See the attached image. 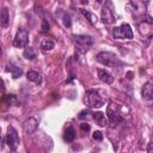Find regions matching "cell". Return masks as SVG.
<instances>
[{
	"label": "cell",
	"instance_id": "obj_25",
	"mask_svg": "<svg viewBox=\"0 0 153 153\" xmlns=\"http://www.w3.org/2000/svg\"><path fill=\"white\" fill-rule=\"evenodd\" d=\"M6 99H7L8 104H12V102H13V103H17V99H16V97H14L13 94H10V96H7V97H6Z\"/></svg>",
	"mask_w": 153,
	"mask_h": 153
},
{
	"label": "cell",
	"instance_id": "obj_5",
	"mask_svg": "<svg viewBox=\"0 0 153 153\" xmlns=\"http://www.w3.org/2000/svg\"><path fill=\"white\" fill-rule=\"evenodd\" d=\"M73 38H74L76 47L81 51H87L88 48L93 44V38L91 36H87V35H74Z\"/></svg>",
	"mask_w": 153,
	"mask_h": 153
},
{
	"label": "cell",
	"instance_id": "obj_28",
	"mask_svg": "<svg viewBox=\"0 0 153 153\" xmlns=\"http://www.w3.org/2000/svg\"><path fill=\"white\" fill-rule=\"evenodd\" d=\"M2 147H4V139L1 136V129H0V149H2Z\"/></svg>",
	"mask_w": 153,
	"mask_h": 153
},
{
	"label": "cell",
	"instance_id": "obj_15",
	"mask_svg": "<svg viewBox=\"0 0 153 153\" xmlns=\"http://www.w3.org/2000/svg\"><path fill=\"white\" fill-rule=\"evenodd\" d=\"M75 136H76V134H75V130L73 127H68L63 134V139L67 142H73L75 140Z\"/></svg>",
	"mask_w": 153,
	"mask_h": 153
},
{
	"label": "cell",
	"instance_id": "obj_16",
	"mask_svg": "<svg viewBox=\"0 0 153 153\" xmlns=\"http://www.w3.org/2000/svg\"><path fill=\"white\" fill-rule=\"evenodd\" d=\"M6 72H11L12 73V78L13 79H17V78H19L22 74H23V71L19 68V67H17V66H13V65H8L7 67H6V69H5Z\"/></svg>",
	"mask_w": 153,
	"mask_h": 153
},
{
	"label": "cell",
	"instance_id": "obj_22",
	"mask_svg": "<svg viewBox=\"0 0 153 153\" xmlns=\"http://www.w3.org/2000/svg\"><path fill=\"white\" fill-rule=\"evenodd\" d=\"M48 30H49V24L45 19H43V22H42V32H47Z\"/></svg>",
	"mask_w": 153,
	"mask_h": 153
},
{
	"label": "cell",
	"instance_id": "obj_24",
	"mask_svg": "<svg viewBox=\"0 0 153 153\" xmlns=\"http://www.w3.org/2000/svg\"><path fill=\"white\" fill-rule=\"evenodd\" d=\"M91 111L88 110V109H86V110H82L80 114H79V118H85V117H87V115L90 114Z\"/></svg>",
	"mask_w": 153,
	"mask_h": 153
},
{
	"label": "cell",
	"instance_id": "obj_11",
	"mask_svg": "<svg viewBox=\"0 0 153 153\" xmlns=\"http://www.w3.org/2000/svg\"><path fill=\"white\" fill-rule=\"evenodd\" d=\"M97 74H98L99 80H102L103 82H105V84H112L114 76L108 71H105V69H98L97 71Z\"/></svg>",
	"mask_w": 153,
	"mask_h": 153
},
{
	"label": "cell",
	"instance_id": "obj_1",
	"mask_svg": "<svg viewBox=\"0 0 153 153\" xmlns=\"http://www.w3.org/2000/svg\"><path fill=\"white\" fill-rule=\"evenodd\" d=\"M96 59L102 65L108 66V67H112V68H115L117 65L121 63L120 60H118V57L115 54L109 53V51H100V53H98L97 56H96Z\"/></svg>",
	"mask_w": 153,
	"mask_h": 153
},
{
	"label": "cell",
	"instance_id": "obj_21",
	"mask_svg": "<svg viewBox=\"0 0 153 153\" xmlns=\"http://www.w3.org/2000/svg\"><path fill=\"white\" fill-rule=\"evenodd\" d=\"M92 137H93L94 140H97V141H102V140H103V134H102V131L96 130V131H93Z\"/></svg>",
	"mask_w": 153,
	"mask_h": 153
},
{
	"label": "cell",
	"instance_id": "obj_3",
	"mask_svg": "<svg viewBox=\"0 0 153 153\" xmlns=\"http://www.w3.org/2000/svg\"><path fill=\"white\" fill-rule=\"evenodd\" d=\"M106 115L112 124H118L123 121L122 115L120 112V106L114 102H109V105L106 108Z\"/></svg>",
	"mask_w": 153,
	"mask_h": 153
},
{
	"label": "cell",
	"instance_id": "obj_18",
	"mask_svg": "<svg viewBox=\"0 0 153 153\" xmlns=\"http://www.w3.org/2000/svg\"><path fill=\"white\" fill-rule=\"evenodd\" d=\"M23 55H24V57L27 59V60H33V59L36 57V51H35L33 48H31V47H25Z\"/></svg>",
	"mask_w": 153,
	"mask_h": 153
},
{
	"label": "cell",
	"instance_id": "obj_13",
	"mask_svg": "<svg viewBox=\"0 0 153 153\" xmlns=\"http://www.w3.org/2000/svg\"><path fill=\"white\" fill-rule=\"evenodd\" d=\"M10 23V13H8V8L7 7H4L0 12V24L2 27H7Z\"/></svg>",
	"mask_w": 153,
	"mask_h": 153
},
{
	"label": "cell",
	"instance_id": "obj_17",
	"mask_svg": "<svg viewBox=\"0 0 153 153\" xmlns=\"http://www.w3.org/2000/svg\"><path fill=\"white\" fill-rule=\"evenodd\" d=\"M81 13L85 16V18L90 22V24H92V25H94L96 23H97V17L93 14V13H91L90 11H87V10H84V8H81Z\"/></svg>",
	"mask_w": 153,
	"mask_h": 153
},
{
	"label": "cell",
	"instance_id": "obj_9",
	"mask_svg": "<svg viewBox=\"0 0 153 153\" xmlns=\"http://www.w3.org/2000/svg\"><path fill=\"white\" fill-rule=\"evenodd\" d=\"M37 127H38V121H37L35 117H29V118L24 122V124H23L24 131H25L26 134H32V133H35L36 129H37Z\"/></svg>",
	"mask_w": 153,
	"mask_h": 153
},
{
	"label": "cell",
	"instance_id": "obj_19",
	"mask_svg": "<svg viewBox=\"0 0 153 153\" xmlns=\"http://www.w3.org/2000/svg\"><path fill=\"white\" fill-rule=\"evenodd\" d=\"M54 47H55V43H54V41H51V39H48V38L43 39V41H42V43H41V48H42L43 50H51Z\"/></svg>",
	"mask_w": 153,
	"mask_h": 153
},
{
	"label": "cell",
	"instance_id": "obj_2",
	"mask_svg": "<svg viewBox=\"0 0 153 153\" xmlns=\"http://www.w3.org/2000/svg\"><path fill=\"white\" fill-rule=\"evenodd\" d=\"M112 37L115 39H131L133 38V30L129 24L123 23L121 26L114 27L112 30Z\"/></svg>",
	"mask_w": 153,
	"mask_h": 153
},
{
	"label": "cell",
	"instance_id": "obj_6",
	"mask_svg": "<svg viewBox=\"0 0 153 153\" xmlns=\"http://www.w3.org/2000/svg\"><path fill=\"white\" fill-rule=\"evenodd\" d=\"M6 143H7V146L10 147V149H12V151H16L17 147H18V145H19V136H18V133H17V130H16L12 126H10V127L7 128Z\"/></svg>",
	"mask_w": 153,
	"mask_h": 153
},
{
	"label": "cell",
	"instance_id": "obj_7",
	"mask_svg": "<svg viewBox=\"0 0 153 153\" xmlns=\"http://www.w3.org/2000/svg\"><path fill=\"white\" fill-rule=\"evenodd\" d=\"M27 43H29V32L25 29L20 27L14 36L13 45L17 48H24L27 45Z\"/></svg>",
	"mask_w": 153,
	"mask_h": 153
},
{
	"label": "cell",
	"instance_id": "obj_20",
	"mask_svg": "<svg viewBox=\"0 0 153 153\" xmlns=\"http://www.w3.org/2000/svg\"><path fill=\"white\" fill-rule=\"evenodd\" d=\"M63 24H65V26H66V27H71V26H72L71 17H69V14H67V13L63 16Z\"/></svg>",
	"mask_w": 153,
	"mask_h": 153
},
{
	"label": "cell",
	"instance_id": "obj_29",
	"mask_svg": "<svg viewBox=\"0 0 153 153\" xmlns=\"http://www.w3.org/2000/svg\"><path fill=\"white\" fill-rule=\"evenodd\" d=\"M131 75H133V73H131V72H128V73H127V78H128V79H131V78H133Z\"/></svg>",
	"mask_w": 153,
	"mask_h": 153
},
{
	"label": "cell",
	"instance_id": "obj_4",
	"mask_svg": "<svg viewBox=\"0 0 153 153\" xmlns=\"http://www.w3.org/2000/svg\"><path fill=\"white\" fill-rule=\"evenodd\" d=\"M85 102L90 108H100L103 105V99L96 90H87Z\"/></svg>",
	"mask_w": 153,
	"mask_h": 153
},
{
	"label": "cell",
	"instance_id": "obj_26",
	"mask_svg": "<svg viewBox=\"0 0 153 153\" xmlns=\"http://www.w3.org/2000/svg\"><path fill=\"white\" fill-rule=\"evenodd\" d=\"M4 91H5V86H4V81H2V79L0 78V96L4 93Z\"/></svg>",
	"mask_w": 153,
	"mask_h": 153
},
{
	"label": "cell",
	"instance_id": "obj_12",
	"mask_svg": "<svg viewBox=\"0 0 153 153\" xmlns=\"http://www.w3.org/2000/svg\"><path fill=\"white\" fill-rule=\"evenodd\" d=\"M92 118H93V121L96 122V124H98V126H100V127H104V126L108 124V120H106L105 115H104L103 112H100V111L93 112V114H92Z\"/></svg>",
	"mask_w": 153,
	"mask_h": 153
},
{
	"label": "cell",
	"instance_id": "obj_23",
	"mask_svg": "<svg viewBox=\"0 0 153 153\" xmlns=\"http://www.w3.org/2000/svg\"><path fill=\"white\" fill-rule=\"evenodd\" d=\"M90 128H91V127H90L88 123H85V122H84V123L80 124V129H81L82 131H86V133H87V131L90 130Z\"/></svg>",
	"mask_w": 153,
	"mask_h": 153
},
{
	"label": "cell",
	"instance_id": "obj_8",
	"mask_svg": "<svg viewBox=\"0 0 153 153\" xmlns=\"http://www.w3.org/2000/svg\"><path fill=\"white\" fill-rule=\"evenodd\" d=\"M115 20L116 19H115L112 10L110 7H108V6H103V8H102V22L104 24L109 25V24H112Z\"/></svg>",
	"mask_w": 153,
	"mask_h": 153
},
{
	"label": "cell",
	"instance_id": "obj_30",
	"mask_svg": "<svg viewBox=\"0 0 153 153\" xmlns=\"http://www.w3.org/2000/svg\"><path fill=\"white\" fill-rule=\"evenodd\" d=\"M1 55H2V49H1V45H0V57H1Z\"/></svg>",
	"mask_w": 153,
	"mask_h": 153
},
{
	"label": "cell",
	"instance_id": "obj_10",
	"mask_svg": "<svg viewBox=\"0 0 153 153\" xmlns=\"http://www.w3.org/2000/svg\"><path fill=\"white\" fill-rule=\"evenodd\" d=\"M141 93H142L143 99H146V100H151L153 98V81L152 80H148L143 85Z\"/></svg>",
	"mask_w": 153,
	"mask_h": 153
},
{
	"label": "cell",
	"instance_id": "obj_27",
	"mask_svg": "<svg viewBox=\"0 0 153 153\" xmlns=\"http://www.w3.org/2000/svg\"><path fill=\"white\" fill-rule=\"evenodd\" d=\"M152 151H153V143L149 142V143H148V147H147V152H148V153H152Z\"/></svg>",
	"mask_w": 153,
	"mask_h": 153
},
{
	"label": "cell",
	"instance_id": "obj_14",
	"mask_svg": "<svg viewBox=\"0 0 153 153\" xmlns=\"http://www.w3.org/2000/svg\"><path fill=\"white\" fill-rule=\"evenodd\" d=\"M26 78L30 80V81H33L35 84H41L42 82V76L38 72L36 71H29L26 73Z\"/></svg>",
	"mask_w": 153,
	"mask_h": 153
}]
</instances>
